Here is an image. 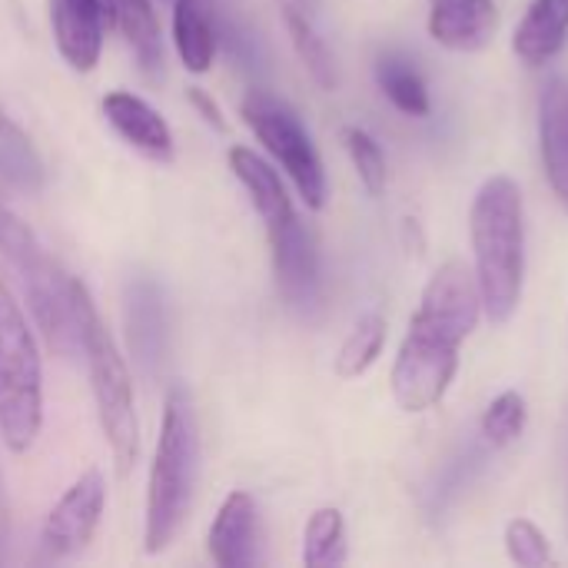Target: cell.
<instances>
[{"label": "cell", "instance_id": "cell-1", "mask_svg": "<svg viewBox=\"0 0 568 568\" xmlns=\"http://www.w3.org/2000/svg\"><path fill=\"white\" fill-rule=\"evenodd\" d=\"M473 270L483 293V316L496 326L509 323L526 286V203L513 176H489L469 206Z\"/></svg>", "mask_w": 568, "mask_h": 568}, {"label": "cell", "instance_id": "cell-2", "mask_svg": "<svg viewBox=\"0 0 568 568\" xmlns=\"http://www.w3.org/2000/svg\"><path fill=\"white\" fill-rule=\"evenodd\" d=\"M70 313H73V326H77V349L83 353V363H87L103 443L113 456L116 473L126 476L140 456L133 376L126 369V359H123L116 339L110 336V329L93 303V293L77 276H70Z\"/></svg>", "mask_w": 568, "mask_h": 568}, {"label": "cell", "instance_id": "cell-3", "mask_svg": "<svg viewBox=\"0 0 568 568\" xmlns=\"http://www.w3.org/2000/svg\"><path fill=\"white\" fill-rule=\"evenodd\" d=\"M200 476V426L193 399L183 386H173L163 403L160 436L146 479L143 509V552L160 556L180 536L186 513L193 506V489Z\"/></svg>", "mask_w": 568, "mask_h": 568}, {"label": "cell", "instance_id": "cell-4", "mask_svg": "<svg viewBox=\"0 0 568 568\" xmlns=\"http://www.w3.org/2000/svg\"><path fill=\"white\" fill-rule=\"evenodd\" d=\"M43 429V363L33 326L0 280V443L27 456Z\"/></svg>", "mask_w": 568, "mask_h": 568}, {"label": "cell", "instance_id": "cell-5", "mask_svg": "<svg viewBox=\"0 0 568 568\" xmlns=\"http://www.w3.org/2000/svg\"><path fill=\"white\" fill-rule=\"evenodd\" d=\"M0 256L20 273L27 286V306L47 336L50 349L73 353L77 349V326L70 313V273L57 266V260L47 253V246L37 240V233L0 203Z\"/></svg>", "mask_w": 568, "mask_h": 568}, {"label": "cell", "instance_id": "cell-6", "mask_svg": "<svg viewBox=\"0 0 568 568\" xmlns=\"http://www.w3.org/2000/svg\"><path fill=\"white\" fill-rule=\"evenodd\" d=\"M463 343H466L463 333L426 316L423 310L409 316V329L399 343L389 373L393 399L403 413H429L446 399L459 373Z\"/></svg>", "mask_w": 568, "mask_h": 568}, {"label": "cell", "instance_id": "cell-7", "mask_svg": "<svg viewBox=\"0 0 568 568\" xmlns=\"http://www.w3.org/2000/svg\"><path fill=\"white\" fill-rule=\"evenodd\" d=\"M240 116L253 130V136L266 146V153L280 163V170L290 176L303 203L310 210H323L329 196L323 156L310 130L296 116V110L266 90H250L240 103Z\"/></svg>", "mask_w": 568, "mask_h": 568}, {"label": "cell", "instance_id": "cell-8", "mask_svg": "<svg viewBox=\"0 0 568 568\" xmlns=\"http://www.w3.org/2000/svg\"><path fill=\"white\" fill-rule=\"evenodd\" d=\"M103 509H106V483H103L100 469L80 473L43 519V529H40L43 556L70 559V556L83 552L103 523Z\"/></svg>", "mask_w": 568, "mask_h": 568}, {"label": "cell", "instance_id": "cell-9", "mask_svg": "<svg viewBox=\"0 0 568 568\" xmlns=\"http://www.w3.org/2000/svg\"><path fill=\"white\" fill-rule=\"evenodd\" d=\"M113 23L116 0H50L53 43L67 67L77 73H90L100 63Z\"/></svg>", "mask_w": 568, "mask_h": 568}, {"label": "cell", "instance_id": "cell-10", "mask_svg": "<svg viewBox=\"0 0 568 568\" xmlns=\"http://www.w3.org/2000/svg\"><path fill=\"white\" fill-rule=\"evenodd\" d=\"M206 552L220 568H250L260 562V506L250 493H226L206 532Z\"/></svg>", "mask_w": 568, "mask_h": 568}, {"label": "cell", "instance_id": "cell-11", "mask_svg": "<svg viewBox=\"0 0 568 568\" xmlns=\"http://www.w3.org/2000/svg\"><path fill=\"white\" fill-rule=\"evenodd\" d=\"M429 37L453 53H479L496 40V0H433L426 17Z\"/></svg>", "mask_w": 568, "mask_h": 568}, {"label": "cell", "instance_id": "cell-12", "mask_svg": "<svg viewBox=\"0 0 568 568\" xmlns=\"http://www.w3.org/2000/svg\"><path fill=\"white\" fill-rule=\"evenodd\" d=\"M273 250L276 286L290 303H310L320 286V250L310 226L296 216L293 223L266 233Z\"/></svg>", "mask_w": 568, "mask_h": 568}, {"label": "cell", "instance_id": "cell-13", "mask_svg": "<svg viewBox=\"0 0 568 568\" xmlns=\"http://www.w3.org/2000/svg\"><path fill=\"white\" fill-rule=\"evenodd\" d=\"M103 116L143 156L160 160V163L173 160V150H176L173 130L160 116V110L150 106L143 97H136L130 90H110L103 97Z\"/></svg>", "mask_w": 568, "mask_h": 568}, {"label": "cell", "instance_id": "cell-14", "mask_svg": "<svg viewBox=\"0 0 568 568\" xmlns=\"http://www.w3.org/2000/svg\"><path fill=\"white\" fill-rule=\"evenodd\" d=\"M226 163H230V173L240 180V186L246 190L253 210L260 213L266 233L286 226L296 220V210H293V196L280 176V170L273 163H266L256 150L250 146H230L226 150Z\"/></svg>", "mask_w": 568, "mask_h": 568}, {"label": "cell", "instance_id": "cell-15", "mask_svg": "<svg viewBox=\"0 0 568 568\" xmlns=\"http://www.w3.org/2000/svg\"><path fill=\"white\" fill-rule=\"evenodd\" d=\"M539 156L556 200L568 210V80L552 77L539 97Z\"/></svg>", "mask_w": 568, "mask_h": 568}, {"label": "cell", "instance_id": "cell-16", "mask_svg": "<svg viewBox=\"0 0 568 568\" xmlns=\"http://www.w3.org/2000/svg\"><path fill=\"white\" fill-rule=\"evenodd\" d=\"M568 40V0H532L526 17L513 30V53L529 63L542 67Z\"/></svg>", "mask_w": 568, "mask_h": 568}, {"label": "cell", "instance_id": "cell-17", "mask_svg": "<svg viewBox=\"0 0 568 568\" xmlns=\"http://www.w3.org/2000/svg\"><path fill=\"white\" fill-rule=\"evenodd\" d=\"M173 47L186 73H210L216 60V30L203 0H173Z\"/></svg>", "mask_w": 568, "mask_h": 568}, {"label": "cell", "instance_id": "cell-18", "mask_svg": "<svg viewBox=\"0 0 568 568\" xmlns=\"http://www.w3.org/2000/svg\"><path fill=\"white\" fill-rule=\"evenodd\" d=\"M116 27L146 77L163 73V33L150 0H116Z\"/></svg>", "mask_w": 568, "mask_h": 568}, {"label": "cell", "instance_id": "cell-19", "mask_svg": "<svg viewBox=\"0 0 568 568\" xmlns=\"http://www.w3.org/2000/svg\"><path fill=\"white\" fill-rule=\"evenodd\" d=\"M0 180L23 193H37L43 186V160L3 103H0Z\"/></svg>", "mask_w": 568, "mask_h": 568}, {"label": "cell", "instance_id": "cell-20", "mask_svg": "<svg viewBox=\"0 0 568 568\" xmlns=\"http://www.w3.org/2000/svg\"><path fill=\"white\" fill-rule=\"evenodd\" d=\"M376 83L383 90V97L406 116L426 120L433 113V100H429V87L423 80V73L416 67H409V60L399 57H379L376 63Z\"/></svg>", "mask_w": 568, "mask_h": 568}, {"label": "cell", "instance_id": "cell-21", "mask_svg": "<svg viewBox=\"0 0 568 568\" xmlns=\"http://www.w3.org/2000/svg\"><path fill=\"white\" fill-rule=\"evenodd\" d=\"M389 336V323L379 313H366L339 343V353L333 359V373L339 379H359L373 369V363L383 356Z\"/></svg>", "mask_w": 568, "mask_h": 568}, {"label": "cell", "instance_id": "cell-22", "mask_svg": "<svg viewBox=\"0 0 568 568\" xmlns=\"http://www.w3.org/2000/svg\"><path fill=\"white\" fill-rule=\"evenodd\" d=\"M349 556L346 542V519L336 506H323L306 519L303 529V566L339 568Z\"/></svg>", "mask_w": 568, "mask_h": 568}, {"label": "cell", "instance_id": "cell-23", "mask_svg": "<svg viewBox=\"0 0 568 568\" xmlns=\"http://www.w3.org/2000/svg\"><path fill=\"white\" fill-rule=\"evenodd\" d=\"M283 23L290 33V43L300 57V63L306 67V73L316 80L320 90H336L339 83V70L333 60V50L326 47V40L320 37V30L313 27V20L306 13H300L296 7H283Z\"/></svg>", "mask_w": 568, "mask_h": 568}, {"label": "cell", "instance_id": "cell-24", "mask_svg": "<svg viewBox=\"0 0 568 568\" xmlns=\"http://www.w3.org/2000/svg\"><path fill=\"white\" fill-rule=\"evenodd\" d=\"M526 426H529V406H526V396L516 389L499 393L483 409V419H479V433L493 449H506V446L519 443Z\"/></svg>", "mask_w": 568, "mask_h": 568}, {"label": "cell", "instance_id": "cell-25", "mask_svg": "<svg viewBox=\"0 0 568 568\" xmlns=\"http://www.w3.org/2000/svg\"><path fill=\"white\" fill-rule=\"evenodd\" d=\"M339 140L346 146V156H349V163H353L363 190L369 196H383V190L389 183V170H386V153L376 143V136L366 133L363 126H343L339 130Z\"/></svg>", "mask_w": 568, "mask_h": 568}, {"label": "cell", "instance_id": "cell-26", "mask_svg": "<svg viewBox=\"0 0 568 568\" xmlns=\"http://www.w3.org/2000/svg\"><path fill=\"white\" fill-rule=\"evenodd\" d=\"M506 552L509 559L519 568H546L552 566V546H549V536L532 523V519H509L506 523Z\"/></svg>", "mask_w": 568, "mask_h": 568}, {"label": "cell", "instance_id": "cell-27", "mask_svg": "<svg viewBox=\"0 0 568 568\" xmlns=\"http://www.w3.org/2000/svg\"><path fill=\"white\" fill-rule=\"evenodd\" d=\"M190 103H193V106H196V110L203 113V120H206V123H213L216 130H223V126H226V120H223L220 106H216V103L210 100V93H206V90L193 87V90H190Z\"/></svg>", "mask_w": 568, "mask_h": 568}]
</instances>
